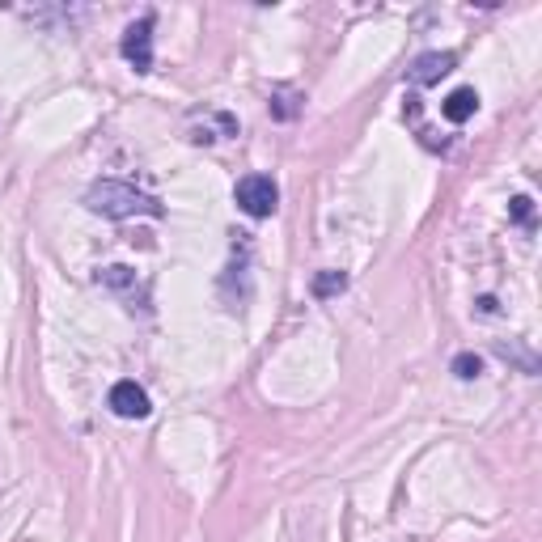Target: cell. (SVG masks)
Instances as JSON below:
<instances>
[{
    "label": "cell",
    "mask_w": 542,
    "mask_h": 542,
    "mask_svg": "<svg viewBox=\"0 0 542 542\" xmlns=\"http://www.w3.org/2000/svg\"><path fill=\"white\" fill-rule=\"evenodd\" d=\"M85 208L98 212V216H111V221H128V216H166L157 195L140 191L132 183H119V178H98V183L85 191Z\"/></svg>",
    "instance_id": "obj_1"
},
{
    "label": "cell",
    "mask_w": 542,
    "mask_h": 542,
    "mask_svg": "<svg viewBox=\"0 0 542 542\" xmlns=\"http://www.w3.org/2000/svg\"><path fill=\"white\" fill-rule=\"evenodd\" d=\"M233 200H238V208H242L246 216H255V221H267V216L280 208V187L271 183L267 174H246L242 183H238V191H233Z\"/></svg>",
    "instance_id": "obj_2"
},
{
    "label": "cell",
    "mask_w": 542,
    "mask_h": 542,
    "mask_svg": "<svg viewBox=\"0 0 542 542\" xmlns=\"http://www.w3.org/2000/svg\"><path fill=\"white\" fill-rule=\"evenodd\" d=\"M119 51L136 72H153V13H144L140 22H132L128 30H123Z\"/></svg>",
    "instance_id": "obj_3"
},
{
    "label": "cell",
    "mask_w": 542,
    "mask_h": 542,
    "mask_svg": "<svg viewBox=\"0 0 542 542\" xmlns=\"http://www.w3.org/2000/svg\"><path fill=\"white\" fill-rule=\"evenodd\" d=\"M111 411L119 415V420H144V415L153 411V403H149V394H144V386L115 382L111 386Z\"/></svg>",
    "instance_id": "obj_4"
},
{
    "label": "cell",
    "mask_w": 542,
    "mask_h": 542,
    "mask_svg": "<svg viewBox=\"0 0 542 542\" xmlns=\"http://www.w3.org/2000/svg\"><path fill=\"white\" fill-rule=\"evenodd\" d=\"M454 64H458L454 51H424V56L411 64V81L415 85H437L441 77L454 72Z\"/></svg>",
    "instance_id": "obj_5"
},
{
    "label": "cell",
    "mask_w": 542,
    "mask_h": 542,
    "mask_svg": "<svg viewBox=\"0 0 542 542\" xmlns=\"http://www.w3.org/2000/svg\"><path fill=\"white\" fill-rule=\"evenodd\" d=\"M475 111H479V94H475V89H454V94L441 102V115L449 123H466Z\"/></svg>",
    "instance_id": "obj_6"
},
{
    "label": "cell",
    "mask_w": 542,
    "mask_h": 542,
    "mask_svg": "<svg viewBox=\"0 0 542 542\" xmlns=\"http://www.w3.org/2000/svg\"><path fill=\"white\" fill-rule=\"evenodd\" d=\"M343 288H348V271H318L314 284H310V293L318 301H327V297H339Z\"/></svg>",
    "instance_id": "obj_7"
},
{
    "label": "cell",
    "mask_w": 542,
    "mask_h": 542,
    "mask_svg": "<svg viewBox=\"0 0 542 542\" xmlns=\"http://www.w3.org/2000/svg\"><path fill=\"white\" fill-rule=\"evenodd\" d=\"M449 369H454V373L462 377V382H475V377L483 373V360H479L475 352H458V356H454V365H449Z\"/></svg>",
    "instance_id": "obj_8"
},
{
    "label": "cell",
    "mask_w": 542,
    "mask_h": 542,
    "mask_svg": "<svg viewBox=\"0 0 542 542\" xmlns=\"http://www.w3.org/2000/svg\"><path fill=\"white\" fill-rule=\"evenodd\" d=\"M271 115L276 119H293L297 115V94L293 89H276V94H271Z\"/></svg>",
    "instance_id": "obj_9"
},
{
    "label": "cell",
    "mask_w": 542,
    "mask_h": 542,
    "mask_svg": "<svg viewBox=\"0 0 542 542\" xmlns=\"http://www.w3.org/2000/svg\"><path fill=\"white\" fill-rule=\"evenodd\" d=\"M102 284H111V288H128V284H136V276H132V267H106L102 276H98Z\"/></svg>",
    "instance_id": "obj_10"
},
{
    "label": "cell",
    "mask_w": 542,
    "mask_h": 542,
    "mask_svg": "<svg viewBox=\"0 0 542 542\" xmlns=\"http://www.w3.org/2000/svg\"><path fill=\"white\" fill-rule=\"evenodd\" d=\"M530 216H534V200H530V195H517V200H513V221L530 225Z\"/></svg>",
    "instance_id": "obj_11"
},
{
    "label": "cell",
    "mask_w": 542,
    "mask_h": 542,
    "mask_svg": "<svg viewBox=\"0 0 542 542\" xmlns=\"http://www.w3.org/2000/svg\"><path fill=\"white\" fill-rule=\"evenodd\" d=\"M479 310L483 314H496V297H479Z\"/></svg>",
    "instance_id": "obj_12"
}]
</instances>
